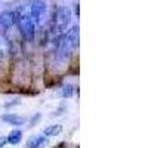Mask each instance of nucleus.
I'll list each match as a JSON object with an SVG mask.
<instances>
[{"instance_id": "nucleus-1", "label": "nucleus", "mask_w": 148, "mask_h": 148, "mask_svg": "<svg viewBox=\"0 0 148 148\" xmlns=\"http://www.w3.org/2000/svg\"><path fill=\"white\" fill-rule=\"evenodd\" d=\"M79 45V28L77 27H74L71 28L64 37H62V40L59 42V46H58V56L59 58H68L73 52H74V49L77 47Z\"/></svg>"}, {"instance_id": "nucleus-2", "label": "nucleus", "mask_w": 148, "mask_h": 148, "mask_svg": "<svg viewBox=\"0 0 148 148\" xmlns=\"http://www.w3.org/2000/svg\"><path fill=\"white\" fill-rule=\"evenodd\" d=\"M18 27L21 30V34L24 36V39L28 40V42H33L34 39V22L31 19L30 15H21L18 19Z\"/></svg>"}, {"instance_id": "nucleus-3", "label": "nucleus", "mask_w": 148, "mask_h": 148, "mask_svg": "<svg viewBox=\"0 0 148 148\" xmlns=\"http://www.w3.org/2000/svg\"><path fill=\"white\" fill-rule=\"evenodd\" d=\"M68 24H70V12L68 9H59L56 12V15H55V27L59 33H62L65 31V28L68 27Z\"/></svg>"}, {"instance_id": "nucleus-4", "label": "nucleus", "mask_w": 148, "mask_h": 148, "mask_svg": "<svg viewBox=\"0 0 148 148\" xmlns=\"http://www.w3.org/2000/svg\"><path fill=\"white\" fill-rule=\"evenodd\" d=\"M45 14H46V6L45 3L42 2V0H36V2L31 5V19L33 22H37V24H40L45 18Z\"/></svg>"}, {"instance_id": "nucleus-5", "label": "nucleus", "mask_w": 148, "mask_h": 148, "mask_svg": "<svg viewBox=\"0 0 148 148\" xmlns=\"http://www.w3.org/2000/svg\"><path fill=\"white\" fill-rule=\"evenodd\" d=\"M2 120L6 123V125H10V126H22V125H25V121H27L25 117L18 116V114H14V113L3 114V116H2Z\"/></svg>"}, {"instance_id": "nucleus-6", "label": "nucleus", "mask_w": 148, "mask_h": 148, "mask_svg": "<svg viewBox=\"0 0 148 148\" xmlns=\"http://www.w3.org/2000/svg\"><path fill=\"white\" fill-rule=\"evenodd\" d=\"M16 22V18L12 12H3L0 14V27L2 28H10Z\"/></svg>"}, {"instance_id": "nucleus-7", "label": "nucleus", "mask_w": 148, "mask_h": 148, "mask_svg": "<svg viewBox=\"0 0 148 148\" xmlns=\"http://www.w3.org/2000/svg\"><path fill=\"white\" fill-rule=\"evenodd\" d=\"M46 142H47V138L43 136L42 133H40V135H34V136H31V138L27 141L25 148H40V147H43Z\"/></svg>"}, {"instance_id": "nucleus-8", "label": "nucleus", "mask_w": 148, "mask_h": 148, "mask_svg": "<svg viewBox=\"0 0 148 148\" xmlns=\"http://www.w3.org/2000/svg\"><path fill=\"white\" fill-rule=\"evenodd\" d=\"M62 132V126L61 125H49L47 127H45L43 129V136H46V138H55V136H58V135Z\"/></svg>"}, {"instance_id": "nucleus-9", "label": "nucleus", "mask_w": 148, "mask_h": 148, "mask_svg": "<svg viewBox=\"0 0 148 148\" xmlns=\"http://www.w3.org/2000/svg\"><path fill=\"white\" fill-rule=\"evenodd\" d=\"M21 141H22V130H19V129L10 130L9 135L6 136V142L10 145H18Z\"/></svg>"}, {"instance_id": "nucleus-10", "label": "nucleus", "mask_w": 148, "mask_h": 148, "mask_svg": "<svg viewBox=\"0 0 148 148\" xmlns=\"http://www.w3.org/2000/svg\"><path fill=\"white\" fill-rule=\"evenodd\" d=\"M59 95L62 96V98H70V96H73V95H74V86H71V84L62 86V88H61Z\"/></svg>"}, {"instance_id": "nucleus-11", "label": "nucleus", "mask_w": 148, "mask_h": 148, "mask_svg": "<svg viewBox=\"0 0 148 148\" xmlns=\"http://www.w3.org/2000/svg\"><path fill=\"white\" fill-rule=\"evenodd\" d=\"M6 144H8L6 142V136H0V148H3Z\"/></svg>"}]
</instances>
